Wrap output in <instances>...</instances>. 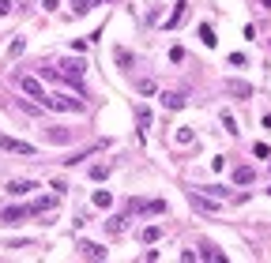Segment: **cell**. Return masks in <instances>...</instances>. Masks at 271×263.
Segmentation results:
<instances>
[{"label":"cell","instance_id":"obj_1","mask_svg":"<svg viewBox=\"0 0 271 263\" xmlns=\"http://www.w3.org/2000/svg\"><path fill=\"white\" fill-rule=\"evenodd\" d=\"M42 105H45V109H57V113H83L87 109L79 98H64V94H45Z\"/></svg>","mask_w":271,"mask_h":263},{"label":"cell","instance_id":"obj_2","mask_svg":"<svg viewBox=\"0 0 271 263\" xmlns=\"http://www.w3.org/2000/svg\"><path fill=\"white\" fill-rule=\"evenodd\" d=\"M124 211L128 214H166V203L162 199H128Z\"/></svg>","mask_w":271,"mask_h":263},{"label":"cell","instance_id":"obj_3","mask_svg":"<svg viewBox=\"0 0 271 263\" xmlns=\"http://www.w3.org/2000/svg\"><path fill=\"white\" fill-rule=\"evenodd\" d=\"M61 68H64V72H61V79H68V83H79V79H83V72H87V61L72 56V61H64Z\"/></svg>","mask_w":271,"mask_h":263},{"label":"cell","instance_id":"obj_4","mask_svg":"<svg viewBox=\"0 0 271 263\" xmlns=\"http://www.w3.org/2000/svg\"><path fill=\"white\" fill-rule=\"evenodd\" d=\"M188 203H192V207H196L200 214H215V211H219V199L200 196V188H188Z\"/></svg>","mask_w":271,"mask_h":263},{"label":"cell","instance_id":"obj_5","mask_svg":"<svg viewBox=\"0 0 271 263\" xmlns=\"http://www.w3.org/2000/svg\"><path fill=\"white\" fill-rule=\"evenodd\" d=\"M0 151H8V154H26V158L34 154V147H31V143L12 139V135H0Z\"/></svg>","mask_w":271,"mask_h":263},{"label":"cell","instance_id":"obj_6","mask_svg":"<svg viewBox=\"0 0 271 263\" xmlns=\"http://www.w3.org/2000/svg\"><path fill=\"white\" fill-rule=\"evenodd\" d=\"M31 218V207H4L0 211V222L4 226H19V222H26Z\"/></svg>","mask_w":271,"mask_h":263},{"label":"cell","instance_id":"obj_7","mask_svg":"<svg viewBox=\"0 0 271 263\" xmlns=\"http://www.w3.org/2000/svg\"><path fill=\"white\" fill-rule=\"evenodd\" d=\"M19 91H23V94H31V98H45L42 83H38L34 75H19Z\"/></svg>","mask_w":271,"mask_h":263},{"label":"cell","instance_id":"obj_8","mask_svg":"<svg viewBox=\"0 0 271 263\" xmlns=\"http://www.w3.org/2000/svg\"><path fill=\"white\" fill-rule=\"evenodd\" d=\"M185 19H188V0H181V4L173 8V12H170V19H166L162 26H166V31H173V26H181Z\"/></svg>","mask_w":271,"mask_h":263},{"label":"cell","instance_id":"obj_9","mask_svg":"<svg viewBox=\"0 0 271 263\" xmlns=\"http://www.w3.org/2000/svg\"><path fill=\"white\" fill-rule=\"evenodd\" d=\"M79 256L83 259H105V248L94 245V241H79Z\"/></svg>","mask_w":271,"mask_h":263},{"label":"cell","instance_id":"obj_10","mask_svg":"<svg viewBox=\"0 0 271 263\" xmlns=\"http://www.w3.org/2000/svg\"><path fill=\"white\" fill-rule=\"evenodd\" d=\"M185 94H181V91H166V94H162V105H166V109H185Z\"/></svg>","mask_w":271,"mask_h":263},{"label":"cell","instance_id":"obj_11","mask_svg":"<svg viewBox=\"0 0 271 263\" xmlns=\"http://www.w3.org/2000/svg\"><path fill=\"white\" fill-rule=\"evenodd\" d=\"M105 229H110L113 237H121V233L128 229V211H124V214H117V218H110V222H105Z\"/></svg>","mask_w":271,"mask_h":263},{"label":"cell","instance_id":"obj_12","mask_svg":"<svg viewBox=\"0 0 271 263\" xmlns=\"http://www.w3.org/2000/svg\"><path fill=\"white\" fill-rule=\"evenodd\" d=\"M136 124H140V135H147V128H151V109L147 105H136Z\"/></svg>","mask_w":271,"mask_h":263},{"label":"cell","instance_id":"obj_13","mask_svg":"<svg viewBox=\"0 0 271 263\" xmlns=\"http://www.w3.org/2000/svg\"><path fill=\"white\" fill-rule=\"evenodd\" d=\"M53 207H57V199H53V196H42V199L31 203V214H49Z\"/></svg>","mask_w":271,"mask_h":263},{"label":"cell","instance_id":"obj_14","mask_svg":"<svg viewBox=\"0 0 271 263\" xmlns=\"http://www.w3.org/2000/svg\"><path fill=\"white\" fill-rule=\"evenodd\" d=\"M226 91H230V94H237V98H253V86L241 83V79H230V83H226Z\"/></svg>","mask_w":271,"mask_h":263},{"label":"cell","instance_id":"obj_15","mask_svg":"<svg viewBox=\"0 0 271 263\" xmlns=\"http://www.w3.org/2000/svg\"><path fill=\"white\" fill-rule=\"evenodd\" d=\"M256 181V169H249V165H237L234 169V184H253Z\"/></svg>","mask_w":271,"mask_h":263},{"label":"cell","instance_id":"obj_16","mask_svg":"<svg viewBox=\"0 0 271 263\" xmlns=\"http://www.w3.org/2000/svg\"><path fill=\"white\" fill-rule=\"evenodd\" d=\"M140 241H143V245H154V241H162V226H143V229H140Z\"/></svg>","mask_w":271,"mask_h":263},{"label":"cell","instance_id":"obj_17","mask_svg":"<svg viewBox=\"0 0 271 263\" xmlns=\"http://www.w3.org/2000/svg\"><path fill=\"white\" fill-rule=\"evenodd\" d=\"M34 188H38L34 181H12V184H8V192H12V196H26V192H34Z\"/></svg>","mask_w":271,"mask_h":263},{"label":"cell","instance_id":"obj_18","mask_svg":"<svg viewBox=\"0 0 271 263\" xmlns=\"http://www.w3.org/2000/svg\"><path fill=\"white\" fill-rule=\"evenodd\" d=\"M200 42L207 45V49H215V42H219V38H215V31H211L207 23H200Z\"/></svg>","mask_w":271,"mask_h":263},{"label":"cell","instance_id":"obj_19","mask_svg":"<svg viewBox=\"0 0 271 263\" xmlns=\"http://www.w3.org/2000/svg\"><path fill=\"white\" fill-rule=\"evenodd\" d=\"M94 207H98V211L113 207V196H110V192H105V188H98V192H94Z\"/></svg>","mask_w":271,"mask_h":263},{"label":"cell","instance_id":"obj_20","mask_svg":"<svg viewBox=\"0 0 271 263\" xmlns=\"http://www.w3.org/2000/svg\"><path fill=\"white\" fill-rule=\"evenodd\" d=\"M136 91H140V94H154V91H158V83H154V79H140V83H136Z\"/></svg>","mask_w":271,"mask_h":263},{"label":"cell","instance_id":"obj_21","mask_svg":"<svg viewBox=\"0 0 271 263\" xmlns=\"http://www.w3.org/2000/svg\"><path fill=\"white\" fill-rule=\"evenodd\" d=\"M222 128H226L230 135H237V121H234V116H230L226 109H222Z\"/></svg>","mask_w":271,"mask_h":263},{"label":"cell","instance_id":"obj_22","mask_svg":"<svg viewBox=\"0 0 271 263\" xmlns=\"http://www.w3.org/2000/svg\"><path fill=\"white\" fill-rule=\"evenodd\" d=\"M105 177H110V165H94L91 169V181H105Z\"/></svg>","mask_w":271,"mask_h":263},{"label":"cell","instance_id":"obj_23","mask_svg":"<svg viewBox=\"0 0 271 263\" xmlns=\"http://www.w3.org/2000/svg\"><path fill=\"white\" fill-rule=\"evenodd\" d=\"M200 256H203V259H226L219 248H211V245H203V252H200Z\"/></svg>","mask_w":271,"mask_h":263},{"label":"cell","instance_id":"obj_24","mask_svg":"<svg viewBox=\"0 0 271 263\" xmlns=\"http://www.w3.org/2000/svg\"><path fill=\"white\" fill-rule=\"evenodd\" d=\"M113 56H117V64H121V68H128V64H132V53H128V49H117Z\"/></svg>","mask_w":271,"mask_h":263},{"label":"cell","instance_id":"obj_25","mask_svg":"<svg viewBox=\"0 0 271 263\" xmlns=\"http://www.w3.org/2000/svg\"><path fill=\"white\" fill-rule=\"evenodd\" d=\"M173 139H177V143H185V147H188V143H192V139H196V135H192V132H188V128H181V132H177V135H173Z\"/></svg>","mask_w":271,"mask_h":263},{"label":"cell","instance_id":"obj_26","mask_svg":"<svg viewBox=\"0 0 271 263\" xmlns=\"http://www.w3.org/2000/svg\"><path fill=\"white\" fill-rule=\"evenodd\" d=\"M170 61L181 64V61H185V49H181V45H173V49H170Z\"/></svg>","mask_w":271,"mask_h":263},{"label":"cell","instance_id":"obj_27","mask_svg":"<svg viewBox=\"0 0 271 263\" xmlns=\"http://www.w3.org/2000/svg\"><path fill=\"white\" fill-rule=\"evenodd\" d=\"M253 154H256V158H267V154H271V147H267V143H256V147H253Z\"/></svg>","mask_w":271,"mask_h":263},{"label":"cell","instance_id":"obj_28","mask_svg":"<svg viewBox=\"0 0 271 263\" xmlns=\"http://www.w3.org/2000/svg\"><path fill=\"white\" fill-rule=\"evenodd\" d=\"M87 45H91V38H75V42H72V49H75V53H83Z\"/></svg>","mask_w":271,"mask_h":263},{"label":"cell","instance_id":"obj_29","mask_svg":"<svg viewBox=\"0 0 271 263\" xmlns=\"http://www.w3.org/2000/svg\"><path fill=\"white\" fill-rule=\"evenodd\" d=\"M12 12V0H0V15H8Z\"/></svg>","mask_w":271,"mask_h":263},{"label":"cell","instance_id":"obj_30","mask_svg":"<svg viewBox=\"0 0 271 263\" xmlns=\"http://www.w3.org/2000/svg\"><path fill=\"white\" fill-rule=\"evenodd\" d=\"M264 8H271V0H264Z\"/></svg>","mask_w":271,"mask_h":263},{"label":"cell","instance_id":"obj_31","mask_svg":"<svg viewBox=\"0 0 271 263\" xmlns=\"http://www.w3.org/2000/svg\"><path fill=\"white\" fill-rule=\"evenodd\" d=\"M267 196H271V188H267Z\"/></svg>","mask_w":271,"mask_h":263}]
</instances>
